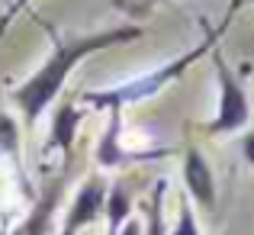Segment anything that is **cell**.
Returning a JSON list of instances; mask_svg holds the SVG:
<instances>
[{
    "label": "cell",
    "instance_id": "cell-8",
    "mask_svg": "<svg viewBox=\"0 0 254 235\" xmlns=\"http://www.w3.org/2000/svg\"><path fill=\"white\" fill-rule=\"evenodd\" d=\"M119 136H123V110H110L106 132L100 136V142H97V164L100 167H119V164H126V161L132 158L129 152L123 149Z\"/></svg>",
    "mask_w": 254,
    "mask_h": 235
},
{
    "label": "cell",
    "instance_id": "cell-12",
    "mask_svg": "<svg viewBox=\"0 0 254 235\" xmlns=\"http://www.w3.org/2000/svg\"><path fill=\"white\" fill-rule=\"evenodd\" d=\"M0 149H3L6 155H13V158H16V149H19L16 126H13V119L6 116V113H0Z\"/></svg>",
    "mask_w": 254,
    "mask_h": 235
},
{
    "label": "cell",
    "instance_id": "cell-11",
    "mask_svg": "<svg viewBox=\"0 0 254 235\" xmlns=\"http://www.w3.org/2000/svg\"><path fill=\"white\" fill-rule=\"evenodd\" d=\"M168 235H203L196 223V213H193V203L190 200H180V210H177V223L171 226Z\"/></svg>",
    "mask_w": 254,
    "mask_h": 235
},
{
    "label": "cell",
    "instance_id": "cell-10",
    "mask_svg": "<svg viewBox=\"0 0 254 235\" xmlns=\"http://www.w3.org/2000/svg\"><path fill=\"white\" fill-rule=\"evenodd\" d=\"M164 193H168V180H158L155 190H151V197H148L145 235H168V226H164Z\"/></svg>",
    "mask_w": 254,
    "mask_h": 235
},
{
    "label": "cell",
    "instance_id": "cell-3",
    "mask_svg": "<svg viewBox=\"0 0 254 235\" xmlns=\"http://www.w3.org/2000/svg\"><path fill=\"white\" fill-rule=\"evenodd\" d=\"M212 65H216V80H219V110L203 129H206V136H232V132H242L251 123L248 93L238 84L235 71L225 65L219 49H212Z\"/></svg>",
    "mask_w": 254,
    "mask_h": 235
},
{
    "label": "cell",
    "instance_id": "cell-9",
    "mask_svg": "<svg viewBox=\"0 0 254 235\" xmlns=\"http://www.w3.org/2000/svg\"><path fill=\"white\" fill-rule=\"evenodd\" d=\"M132 219V197H129V187L123 180L106 190V235H119L123 226Z\"/></svg>",
    "mask_w": 254,
    "mask_h": 235
},
{
    "label": "cell",
    "instance_id": "cell-16",
    "mask_svg": "<svg viewBox=\"0 0 254 235\" xmlns=\"http://www.w3.org/2000/svg\"><path fill=\"white\" fill-rule=\"evenodd\" d=\"M119 235H145V226L135 223V219H129V223L123 226V232H119Z\"/></svg>",
    "mask_w": 254,
    "mask_h": 235
},
{
    "label": "cell",
    "instance_id": "cell-6",
    "mask_svg": "<svg viewBox=\"0 0 254 235\" xmlns=\"http://www.w3.org/2000/svg\"><path fill=\"white\" fill-rule=\"evenodd\" d=\"M84 119V110L74 103V100H62L52 116V126H49V142L45 149H58L64 158V164L74 161V139H77V126Z\"/></svg>",
    "mask_w": 254,
    "mask_h": 235
},
{
    "label": "cell",
    "instance_id": "cell-7",
    "mask_svg": "<svg viewBox=\"0 0 254 235\" xmlns=\"http://www.w3.org/2000/svg\"><path fill=\"white\" fill-rule=\"evenodd\" d=\"M68 174L71 164H64V171L45 187V193L36 200V206L29 210V216L19 223V229H13V235H49L52 232V213H55V203L62 200V190L68 184Z\"/></svg>",
    "mask_w": 254,
    "mask_h": 235
},
{
    "label": "cell",
    "instance_id": "cell-13",
    "mask_svg": "<svg viewBox=\"0 0 254 235\" xmlns=\"http://www.w3.org/2000/svg\"><path fill=\"white\" fill-rule=\"evenodd\" d=\"M155 3H164V0H116V6L126 10L129 16H142V13H148Z\"/></svg>",
    "mask_w": 254,
    "mask_h": 235
},
{
    "label": "cell",
    "instance_id": "cell-14",
    "mask_svg": "<svg viewBox=\"0 0 254 235\" xmlns=\"http://www.w3.org/2000/svg\"><path fill=\"white\" fill-rule=\"evenodd\" d=\"M26 3H29V0H13V6H10V13H6V16H3V19H0V32H3V29H6V26H10V19H13V16H16V13H19V10H23V6H26Z\"/></svg>",
    "mask_w": 254,
    "mask_h": 235
},
{
    "label": "cell",
    "instance_id": "cell-2",
    "mask_svg": "<svg viewBox=\"0 0 254 235\" xmlns=\"http://www.w3.org/2000/svg\"><path fill=\"white\" fill-rule=\"evenodd\" d=\"M238 3H242V0H235V3H232V10L225 13L222 23H219L216 29L206 32L203 42L193 45L190 52H184V55H177V58H171V62H164L161 68H151V71H145V75H135V78L123 80V84H113V87H106V90H90V93H84L81 100H87L93 110H123V106L142 103V100H148V97H155V93H161L168 84H174L177 78H184L187 71H190V65H196L199 58L206 55V52H212V49L219 45L222 32L229 29L232 16H235Z\"/></svg>",
    "mask_w": 254,
    "mask_h": 235
},
{
    "label": "cell",
    "instance_id": "cell-5",
    "mask_svg": "<svg viewBox=\"0 0 254 235\" xmlns=\"http://www.w3.org/2000/svg\"><path fill=\"white\" fill-rule=\"evenodd\" d=\"M184 184L193 203H199L206 213H216V174L196 145L184 149Z\"/></svg>",
    "mask_w": 254,
    "mask_h": 235
},
{
    "label": "cell",
    "instance_id": "cell-15",
    "mask_svg": "<svg viewBox=\"0 0 254 235\" xmlns=\"http://www.w3.org/2000/svg\"><path fill=\"white\" fill-rule=\"evenodd\" d=\"M242 152H245V161L254 164V132H248V136L242 139Z\"/></svg>",
    "mask_w": 254,
    "mask_h": 235
},
{
    "label": "cell",
    "instance_id": "cell-4",
    "mask_svg": "<svg viewBox=\"0 0 254 235\" xmlns=\"http://www.w3.org/2000/svg\"><path fill=\"white\" fill-rule=\"evenodd\" d=\"M106 210V184L100 177L84 180V187L77 190V197L71 200L68 213H64V223L58 235H77L84 226H90L100 213Z\"/></svg>",
    "mask_w": 254,
    "mask_h": 235
},
{
    "label": "cell",
    "instance_id": "cell-1",
    "mask_svg": "<svg viewBox=\"0 0 254 235\" xmlns=\"http://www.w3.org/2000/svg\"><path fill=\"white\" fill-rule=\"evenodd\" d=\"M49 29V26H45ZM52 32V55L45 58V65L29 75L23 84L13 90V100L16 106L23 110L26 123H36L64 90V80H68L71 68L81 65L84 58L97 55L103 49H113V45H123V42H132V39L142 36V26H132V23H123V26H113V29H100V32H87V36H74V39H64L58 36L55 29Z\"/></svg>",
    "mask_w": 254,
    "mask_h": 235
},
{
    "label": "cell",
    "instance_id": "cell-17",
    "mask_svg": "<svg viewBox=\"0 0 254 235\" xmlns=\"http://www.w3.org/2000/svg\"><path fill=\"white\" fill-rule=\"evenodd\" d=\"M251 3H254V0H251Z\"/></svg>",
    "mask_w": 254,
    "mask_h": 235
}]
</instances>
